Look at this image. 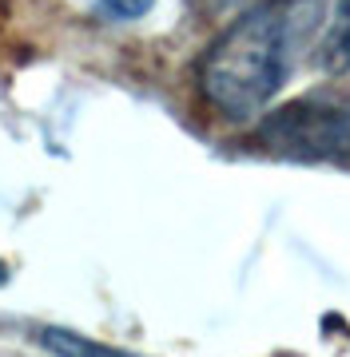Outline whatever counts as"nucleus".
<instances>
[{
  "label": "nucleus",
  "mask_w": 350,
  "mask_h": 357,
  "mask_svg": "<svg viewBox=\"0 0 350 357\" xmlns=\"http://www.w3.org/2000/svg\"><path fill=\"white\" fill-rule=\"evenodd\" d=\"M319 0H267L223 28L199 60V96L231 123L255 119L283 91L298 40L311 32Z\"/></svg>",
  "instance_id": "f257e3e1"
},
{
  "label": "nucleus",
  "mask_w": 350,
  "mask_h": 357,
  "mask_svg": "<svg viewBox=\"0 0 350 357\" xmlns=\"http://www.w3.org/2000/svg\"><path fill=\"white\" fill-rule=\"evenodd\" d=\"M255 143L283 159H350V100L335 91L302 96L263 115Z\"/></svg>",
  "instance_id": "f03ea898"
},
{
  "label": "nucleus",
  "mask_w": 350,
  "mask_h": 357,
  "mask_svg": "<svg viewBox=\"0 0 350 357\" xmlns=\"http://www.w3.org/2000/svg\"><path fill=\"white\" fill-rule=\"evenodd\" d=\"M319 68L330 76H347L350 72V0H338L335 16L319 40Z\"/></svg>",
  "instance_id": "7ed1b4c3"
},
{
  "label": "nucleus",
  "mask_w": 350,
  "mask_h": 357,
  "mask_svg": "<svg viewBox=\"0 0 350 357\" xmlns=\"http://www.w3.org/2000/svg\"><path fill=\"white\" fill-rule=\"evenodd\" d=\"M40 345L52 357H140L131 349H116V345H104L96 337H84L76 330H64V326H44L40 330Z\"/></svg>",
  "instance_id": "20e7f679"
},
{
  "label": "nucleus",
  "mask_w": 350,
  "mask_h": 357,
  "mask_svg": "<svg viewBox=\"0 0 350 357\" xmlns=\"http://www.w3.org/2000/svg\"><path fill=\"white\" fill-rule=\"evenodd\" d=\"M156 0H96V13L104 20H140L152 13Z\"/></svg>",
  "instance_id": "39448f33"
},
{
  "label": "nucleus",
  "mask_w": 350,
  "mask_h": 357,
  "mask_svg": "<svg viewBox=\"0 0 350 357\" xmlns=\"http://www.w3.org/2000/svg\"><path fill=\"white\" fill-rule=\"evenodd\" d=\"M4 282H8V266H4V262H0V286H4Z\"/></svg>",
  "instance_id": "423d86ee"
}]
</instances>
